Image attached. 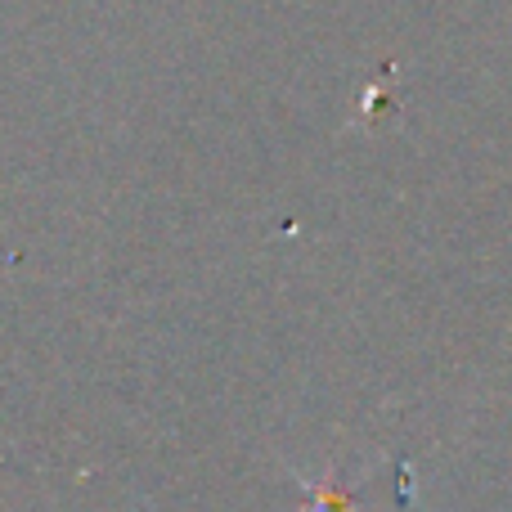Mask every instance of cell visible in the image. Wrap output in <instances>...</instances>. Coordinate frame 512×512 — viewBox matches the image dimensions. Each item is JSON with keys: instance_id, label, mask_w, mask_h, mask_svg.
Returning <instances> with one entry per match:
<instances>
[{"instance_id": "1", "label": "cell", "mask_w": 512, "mask_h": 512, "mask_svg": "<svg viewBox=\"0 0 512 512\" xmlns=\"http://www.w3.org/2000/svg\"><path fill=\"white\" fill-rule=\"evenodd\" d=\"M306 490H310V508L315 512H355L342 472H328V477H319V481H306Z\"/></svg>"}]
</instances>
